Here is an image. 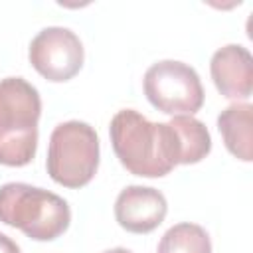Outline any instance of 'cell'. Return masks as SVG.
<instances>
[{
	"label": "cell",
	"mask_w": 253,
	"mask_h": 253,
	"mask_svg": "<svg viewBox=\"0 0 253 253\" xmlns=\"http://www.w3.org/2000/svg\"><path fill=\"white\" fill-rule=\"evenodd\" d=\"M109 136L119 162L134 176L160 178L180 164V142L170 123H152L134 109L111 119Z\"/></svg>",
	"instance_id": "cell-1"
},
{
	"label": "cell",
	"mask_w": 253,
	"mask_h": 253,
	"mask_svg": "<svg viewBox=\"0 0 253 253\" xmlns=\"http://www.w3.org/2000/svg\"><path fill=\"white\" fill-rule=\"evenodd\" d=\"M42 99L24 77L0 79V164L20 168L38 150Z\"/></svg>",
	"instance_id": "cell-2"
},
{
	"label": "cell",
	"mask_w": 253,
	"mask_h": 253,
	"mask_svg": "<svg viewBox=\"0 0 253 253\" xmlns=\"http://www.w3.org/2000/svg\"><path fill=\"white\" fill-rule=\"evenodd\" d=\"M0 221L34 241H53L71 223L69 204L43 188L8 182L0 186Z\"/></svg>",
	"instance_id": "cell-3"
},
{
	"label": "cell",
	"mask_w": 253,
	"mask_h": 253,
	"mask_svg": "<svg viewBox=\"0 0 253 253\" xmlns=\"http://www.w3.org/2000/svg\"><path fill=\"white\" fill-rule=\"evenodd\" d=\"M99 136L89 123H59L49 136L45 168L49 178L65 188L87 186L99 168Z\"/></svg>",
	"instance_id": "cell-4"
},
{
	"label": "cell",
	"mask_w": 253,
	"mask_h": 253,
	"mask_svg": "<svg viewBox=\"0 0 253 253\" xmlns=\"http://www.w3.org/2000/svg\"><path fill=\"white\" fill-rule=\"evenodd\" d=\"M144 95L148 103L166 115H194L204 105V87L198 71L176 59L152 63L144 73Z\"/></svg>",
	"instance_id": "cell-5"
},
{
	"label": "cell",
	"mask_w": 253,
	"mask_h": 253,
	"mask_svg": "<svg viewBox=\"0 0 253 253\" xmlns=\"http://www.w3.org/2000/svg\"><path fill=\"white\" fill-rule=\"evenodd\" d=\"M28 57L32 67L53 83L69 81L83 67L85 51L79 36L63 26H49L30 42Z\"/></svg>",
	"instance_id": "cell-6"
},
{
	"label": "cell",
	"mask_w": 253,
	"mask_h": 253,
	"mask_svg": "<svg viewBox=\"0 0 253 253\" xmlns=\"http://www.w3.org/2000/svg\"><path fill=\"white\" fill-rule=\"evenodd\" d=\"M166 211L164 194L150 186H126L115 200V219L130 233H150L164 221Z\"/></svg>",
	"instance_id": "cell-7"
},
{
	"label": "cell",
	"mask_w": 253,
	"mask_h": 253,
	"mask_svg": "<svg viewBox=\"0 0 253 253\" xmlns=\"http://www.w3.org/2000/svg\"><path fill=\"white\" fill-rule=\"evenodd\" d=\"M215 89L227 99H249L253 91V57L241 43L219 47L210 61Z\"/></svg>",
	"instance_id": "cell-8"
},
{
	"label": "cell",
	"mask_w": 253,
	"mask_h": 253,
	"mask_svg": "<svg viewBox=\"0 0 253 253\" xmlns=\"http://www.w3.org/2000/svg\"><path fill=\"white\" fill-rule=\"evenodd\" d=\"M217 128L225 148L239 160H253V107L249 103H233L217 117Z\"/></svg>",
	"instance_id": "cell-9"
},
{
	"label": "cell",
	"mask_w": 253,
	"mask_h": 253,
	"mask_svg": "<svg viewBox=\"0 0 253 253\" xmlns=\"http://www.w3.org/2000/svg\"><path fill=\"white\" fill-rule=\"evenodd\" d=\"M180 142V164H196L211 150V136L208 126L190 115H176L170 121Z\"/></svg>",
	"instance_id": "cell-10"
},
{
	"label": "cell",
	"mask_w": 253,
	"mask_h": 253,
	"mask_svg": "<svg viewBox=\"0 0 253 253\" xmlns=\"http://www.w3.org/2000/svg\"><path fill=\"white\" fill-rule=\"evenodd\" d=\"M156 253H211V241L202 225L182 221L166 229Z\"/></svg>",
	"instance_id": "cell-11"
},
{
	"label": "cell",
	"mask_w": 253,
	"mask_h": 253,
	"mask_svg": "<svg viewBox=\"0 0 253 253\" xmlns=\"http://www.w3.org/2000/svg\"><path fill=\"white\" fill-rule=\"evenodd\" d=\"M0 253H20V245L6 233H0Z\"/></svg>",
	"instance_id": "cell-12"
},
{
	"label": "cell",
	"mask_w": 253,
	"mask_h": 253,
	"mask_svg": "<svg viewBox=\"0 0 253 253\" xmlns=\"http://www.w3.org/2000/svg\"><path fill=\"white\" fill-rule=\"evenodd\" d=\"M103 253H132V251H128V249H125V247H113V249H107V251H103Z\"/></svg>",
	"instance_id": "cell-13"
}]
</instances>
